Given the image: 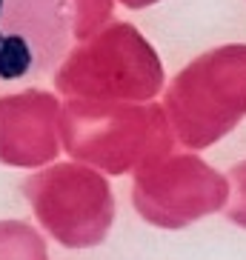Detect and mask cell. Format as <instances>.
Returning a JSON list of instances; mask_svg holds the SVG:
<instances>
[{
    "instance_id": "obj_1",
    "label": "cell",
    "mask_w": 246,
    "mask_h": 260,
    "mask_svg": "<svg viewBox=\"0 0 246 260\" xmlns=\"http://www.w3.org/2000/svg\"><path fill=\"white\" fill-rule=\"evenodd\" d=\"M23 194L40 226L66 249L98 246L115 220L109 180L77 163H57L32 175L23 183Z\"/></svg>"
},
{
    "instance_id": "obj_2",
    "label": "cell",
    "mask_w": 246,
    "mask_h": 260,
    "mask_svg": "<svg viewBox=\"0 0 246 260\" xmlns=\"http://www.w3.org/2000/svg\"><path fill=\"white\" fill-rule=\"evenodd\" d=\"M132 200L146 223L183 229L198 217L223 209L229 200V183L195 154L161 157L135 172Z\"/></svg>"
},
{
    "instance_id": "obj_3",
    "label": "cell",
    "mask_w": 246,
    "mask_h": 260,
    "mask_svg": "<svg viewBox=\"0 0 246 260\" xmlns=\"http://www.w3.org/2000/svg\"><path fill=\"white\" fill-rule=\"evenodd\" d=\"M72 38L66 0H0V83H29L63 60Z\"/></svg>"
},
{
    "instance_id": "obj_4",
    "label": "cell",
    "mask_w": 246,
    "mask_h": 260,
    "mask_svg": "<svg viewBox=\"0 0 246 260\" xmlns=\"http://www.w3.org/2000/svg\"><path fill=\"white\" fill-rule=\"evenodd\" d=\"M63 146L72 157L92 163L109 175H126L132 169L138 172L169 152V143L140 129L135 117H109V123H103L75 112V106L63 120Z\"/></svg>"
},
{
    "instance_id": "obj_5",
    "label": "cell",
    "mask_w": 246,
    "mask_h": 260,
    "mask_svg": "<svg viewBox=\"0 0 246 260\" xmlns=\"http://www.w3.org/2000/svg\"><path fill=\"white\" fill-rule=\"evenodd\" d=\"M54 100L40 92L0 100V163L32 169L54 160Z\"/></svg>"
},
{
    "instance_id": "obj_6",
    "label": "cell",
    "mask_w": 246,
    "mask_h": 260,
    "mask_svg": "<svg viewBox=\"0 0 246 260\" xmlns=\"http://www.w3.org/2000/svg\"><path fill=\"white\" fill-rule=\"evenodd\" d=\"M0 260H49L46 243L29 223L0 220Z\"/></svg>"
},
{
    "instance_id": "obj_7",
    "label": "cell",
    "mask_w": 246,
    "mask_h": 260,
    "mask_svg": "<svg viewBox=\"0 0 246 260\" xmlns=\"http://www.w3.org/2000/svg\"><path fill=\"white\" fill-rule=\"evenodd\" d=\"M229 177H232L235 191H232V200H229V206H226V217L246 229V163L232 169Z\"/></svg>"
}]
</instances>
